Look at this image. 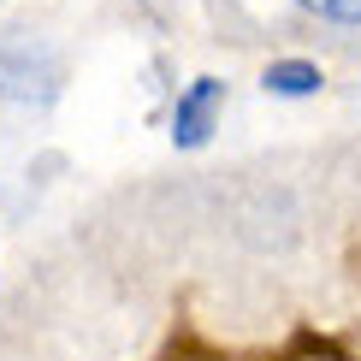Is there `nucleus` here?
Returning a JSON list of instances; mask_svg holds the SVG:
<instances>
[{"instance_id": "obj_6", "label": "nucleus", "mask_w": 361, "mask_h": 361, "mask_svg": "<svg viewBox=\"0 0 361 361\" xmlns=\"http://www.w3.org/2000/svg\"><path fill=\"white\" fill-rule=\"evenodd\" d=\"M190 355H207V350H195V338H178V343H172V350L160 355V361H190Z\"/></svg>"}, {"instance_id": "obj_5", "label": "nucleus", "mask_w": 361, "mask_h": 361, "mask_svg": "<svg viewBox=\"0 0 361 361\" xmlns=\"http://www.w3.org/2000/svg\"><path fill=\"white\" fill-rule=\"evenodd\" d=\"M296 6L320 12V18H332V24H361V0H296Z\"/></svg>"}, {"instance_id": "obj_4", "label": "nucleus", "mask_w": 361, "mask_h": 361, "mask_svg": "<svg viewBox=\"0 0 361 361\" xmlns=\"http://www.w3.org/2000/svg\"><path fill=\"white\" fill-rule=\"evenodd\" d=\"M273 361H355V355L343 350V343H332V338H320V332H308V326H302V332L284 343Z\"/></svg>"}, {"instance_id": "obj_1", "label": "nucleus", "mask_w": 361, "mask_h": 361, "mask_svg": "<svg viewBox=\"0 0 361 361\" xmlns=\"http://www.w3.org/2000/svg\"><path fill=\"white\" fill-rule=\"evenodd\" d=\"M59 83H66V66H59V54L48 42L24 36V30L0 36V95L6 101H18V107H48L59 95Z\"/></svg>"}, {"instance_id": "obj_2", "label": "nucleus", "mask_w": 361, "mask_h": 361, "mask_svg": "<svg viewBox=\"0 0 361 361\" xmlns=\"http://www.w3.org/2000/svg\"><path fill=\"white\" fill-rule=\"evenodd\" d=\"M219 107H225V83L219 78H195L172 107V142L178 148H202L219 125Z\"/></svg>"}, {"instance_id": "obj_3", "label": "nucleus", "mask_w": 361, "mask_h": 361, "mask_svg": "<svg viewBox=\"0 0 361 361\" xmlns=\"http://www.w3.org/2000/svg\"><path fill=\"white\" fill-rule=\"evenodd\" d=\"M267 95H284V101H302V95H320V66H308V59H273L267 66Z\"/></svg>"}]
</instances>
